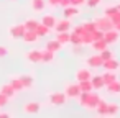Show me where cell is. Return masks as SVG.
I'll return each instance as SVG.
<instances>
[{"mask_svg": "<svg viewBox=\"0 0 120 118\" xmlns=\"http://www.w3.org/2000/svg\"><path fill=\"white\" fill-rule=\"evenodd\" d=\"M56 39L63 44H68L71 43V33L69 31H61V33H56Z\"/></svg>", "mask_w": 120, "mask_h": 118, "instance_id": "obj_25", "label": "cell"}, {"mask_svg": "<svg viewBox=\"0 0 120 118\" xmlns=\"http://www.w3.org/2000/svg\"><path fill=\"white\" fill-rule=\"evenodd\" d=\"M0 92H2V93H5L8 98H13V97L18 93V92H17V90H15V89L10 85V82H8V84H4L2 87H0Z\"/></svg>", "mask_w": 120, "mask_h": 118, "instance_id": "obj_19", "label": "cell"}, {"mask_svg": "<svg viewBox=\"0 0 120 118\" xmlns=\"http://www.w3.org/2000/svg\"><path fill=\"white\" fill-rule=\"evenodd\" d=\"M100 100H102L100 95H99L97 92H94V90H92V92H81L79 97H77L79 105H81L82 108H86V110H95Z\"/></svg>", "mask_w": 120, "mask_h": 118, "instance_id": "obj_1", "label": "cell"}, {"mask_svg": "<svg viewBox=\"0 0 120 118\" xmlns=\"http://www.w3.org/2000/svg\"><path fill=\"white\" fill-rule=\"evenodd\" d=\"M25 31H26L25 25L23 23H18V25H13V26L8 28V36L13 38V39H22L23 35H25Z\"/></svg>", "mask_w": 120, "mask_h": 118, "instance_id": "obj_4", "label": "cell"}, {"mask_svg": "<svg viewBox=\"0 0 120 118\" xmlns=\"http://www.w3.org/2000/svg\"><path fill=\"white\" fill-rule=\"evenodd\" d=\"M99 54H100V57H102L104 61H107V59H110V57H113V54H112V51H110L109 48H105V49H104V51H100Z\"/></svg>", "mask_w": 120, "mask_h": 118, "instance_id": "obj_34", "label": "cell"}, {"mask_svg": "<svg viewBox=\"0 0 120 118\" xmlns=\"http://www.w3.org/2000/svg\"><path fill=\"white\" fill-rule=\"evenodd\" d=\"M113 28H115V30H117V31H120V21H118V23H117V25H113Z\"/></svg>", "mask_w": 120, "mask_h": 118, "instance_id": "obj_45", "label": "cell"}, {"mask_svg": "<svg viewBox=\"0 0 120 118\" xmlns=\"http://www.w3.org/2000/svg\"><path fill=\"white\" fill-rule=\"evenodd\" d=\"M120 111V105L115 102H107V110H105V116H115Z\"/></svg>", "mask_w": 120, "mask_h": 118, "instance_id": "obj_15", "label": "cell"}, {"mask_svg": "<svg viewBox=\"0 0 120 118\" xmlns=\"http://www.w3.org/2000/svg\"><path fill=\"white\" fill-rule=\"evenodd\" d=\"M110 20H112V23H113V25H117V23L120 21V12H117V13H115V15H113Z\"/></svg>", "mask_w": 120, "mask_h": 118, "instance_id": "obj_41", "label": "cell"}, {"mask_svg": "<svg viewBox=\"0 0 120 118\" xmlns=\"http://www.w3.org/2000/svg\"><path fill=\"white\" fill-rule=\"evenodd\" d=\"M82 26H84V30L89 31V33H92V31L97 30V23H95V20H94V21H86V23H82Z\"/></svg>", "mask_w": 120, "mask_h": 118, "instance_id": "obj_33", "label": "cell"}, {"mask_svg": "<svg viewBox=\"0 0 120 118\" xmlns=\"http://www.w3.org/2000/svg\"><path fill=\"white\" fill-rule=\"evenodd\" d=\"M8 54V48L7 46H2V44H0V57H5Z\"/></svg>", "mask_w": 120, "mask_h": 118, "instance_id": "obj_39", "label": "cell"}, {"mask_svg": "<svg viewBox=\"0 0 120 118\" xmlns=\"http://www.w3.org/2000/svg\"><path fill=\"white\" fill-rule=\"evenodd\" d=\"M72 26L71 23V18H63L59 21H56V26H54V31L56 33H61V31H69Z\"/></svg>", "mask_w": 120, "mask_h": 118, "instance_id": "obj_10", "label": "cell"}, {"mask_svg": "<svg viewBox=\"0 0 120 118\" xmlns=\"http://www.w3.org/2000/svg\"><path fill=\"white\" fill-rule=\"evenodd\" d=\"M8 97L5 95V93H2V92H0V108H4V107H7L8 105Z\"/></svg>", "mask_w": 120, "mask_h": 118, "instance_id": "obj_36", "label": "cell"}, {"mask_svg": "<svg viewBox=\"0 0 120 118\" xmlns=\"http://www.w3.org/2000/svg\"><path fill=\"white\" fill-rule=\"evenodd\" d=\"M72 31H74V33H77V35H81V36L86 33V30H84V26H82V25H79V26H74V30H72Z\"/></svg>", "mask_w": 120, "mask_h": 118, "instance_id": "obj_38", "label": "cell"}, {"mask_svg": "<svg viewBox=\"0 0 120 118\" xmlns=\"http://www.w3.org/2000/svg\"><path fill=\"white\" fill-rule=\"evenodd\" d=\"M18 77H20V80H22V84H23L25 89L33 87V84H35V77H33L31 74H22V75H18Z\"/></svg>", "mask_w": 120, "mask_h": 118, "instance_id": "obj_18", "label": "cell"}, {"mask_svg": "<svg viewBox=\"0 0 120 118\" xmlns=\"http://www.w3.org/2000/svg\"><path fill=\"white\" fill-rule=\"evenodd\" d=\"M95 23H97V28H99V30H102V31H109V30H112V28H113L112 20H110L109 17H105V15H102V17L95 18Z\"/></svg>", "mask_w": 120, "mask_h": 118, "instance_id": "obj_6", "label": "cell"}, {"mask_svg": "<svg viewBox=\"0 0 120 118\" xmlns=\"http://www.w3.org/2000/svg\"><path fill=\"white\" fill-rule=\"evenodd\" d=\"M69 5H71V0H59V7L61 8H66Z\"/></svg>", "mask_w": 120, "mask_h": 118, "instance_id": "obj_42", "label": "cell"}, {"mask_svg": "<svg viewBox=\"0 0 120 118\" xmlns=\"http://www.w3.org/2000/svg\"><path fill=\"white\" fill-rule=\"evenodd\" d=\"M10 85L17 90V92H20V90H23L25 87H23V84H22V80H20V77H12L10 79Z\"/></svg>", "mask_w": 120, "mask_h": 118, "instance_id": "obj_28", "label": "cell"}, {"mask_svg": "<svg viewBox=\"0 0 120 118\" xmlns=\"http://www.w3.org/2000/svg\"><path fill=\"white\" fill-rule=\"evenodd\" d=\"M66 100H68V97H66L64 92H51V93L48 95V102H49V105H54V107H61V105H64Z\"/></svg>", "mask_w": 120, "mask_h": 118, "instance_id": "obj_2", "label": "cell"}, {"mask_svg": "<svg viewBox=\"0 0 120 118\" xmlns=\"http://www.w3.org/2000/svg\"><path fill=\"white\" fill-rule=\"evenodd\" d=\"M30 4H31V8L35 10V12H45V8H46V0H30Z\"/></svg>", "mask_w": 120, "mask_h": 118, "instance_id": "obj_20", "label": "cell"}, {"mask_svg": "<svg viewBox=\"0 0 120 118\" xmlns=\"http://www.w3.org/2000/svg\"><path fill=\"white\" fill-rule=\"evenodd\" d=\"M22 39H23V43H26V44H35V43L40 39V36L36 35V31H35V30H26Z\"/></svg>", "mask_w": 120, "mask_h": 118, "instance_id": "obj_11", "label": "cell"}, {"mask_svg": "<svg viewBox=\"0 0 120 118\" xmlns=\"http://www.w3.org/2000/svg\"><path fill=\"white\" fill-rule=\"evenodd\" d=\"M25 57H26L30 62H41V59H43V51H41V49H31V51L26 53Z\"/></svg>", "mask_w": 120, "mask_h": 118, "instance_id": "obj_12", "label": "cell"}, {"mask_svg": "<svg viewBox=\"0 0 120 118\" xmlns=\"http://www.w3.org/2000/svg\"><path fill=\"white\" fill-rule=\"evenodd\" d=\"M102 67H104L105 71H117V69H120V62H118L117 59H113V57H110V59H107V61H104V64H102Z\"/></svg>", "mask_w": 120, "mask_h": 118, "instance_id": "obj_14", "label": "cell"}, {"mask_svg": "<svg viewBox=\"0 0 120 118\" xmlns=\"http://www.w3.org/2000/svg\"><path fill=\"white\" fill-rule=\"evenodd\" d=\"M117 12H118V10H117V5H110V7H105V8H104V15L109 17V18H112Z\"/></svg>", "mask_w": 120, "mask_h": 118, "instance_id": "obj_31", "label": "cell"}, {"mask_svg": "<svg viewBox=\"0 0 120 118\" xmlns=\"http://www.w3.org/2000/svg\"><path fill=\"white\" fill-rule=\"evenodd\" d=\"M79 87H81V92H92L94 90V85L90 80H82L79 82Z\"/></svg>", "mask_w": 120, "mask_h": 118, "instance_id": "obj_30", "label": "cell"}, {"mask_svg": "<svg viewBox=\"0 0 120 118\" xmlns=\"http://www.w3.org/2000/svg\"><path fill=\"white\" fill-rule=\"evenodd\" d=\"M54 56H56V53H53V51H49V49H45V51H43V59H41V62H51V61H54Z\"/></svg>", "mask_w": 120, "mask_h": 118, "instance_id": "obj_29", "label": "cell"}, {"mask_svg": "<svg viewBox=\"0 0 120 118\" xmlns=\"http://www.w3.org/2000/svg\"><path fill=\"white\" fill-rule=\"evenodd\" d=\"M102 77H104L105 85L110 84V82H113V80H117V74H115V71H105V72L102 74Z\"/></svg>", "mask_w": 120, "mask_h": 118, "instance_id": "obj_26", "label": "cell"}, {"mask_svg": "<svg viewBox=\"0 0 120 118\" xmlns=\"http://www.w3.org/2000/svg\"><path fill=\"white\" fill-rule=\"evenodd\" d=\"M12 115L10 113H7V111H0V118H10Z\"/></svg>", "mask_w": 120, "mask_h": 118, "instance_id": "obj_44", "label": "cell"}, {"mask_svg": "<svg viewBox=\"0 0 120 118\" xmlns=\"http://www.w3.org/2000/svg\"><path fill=\"white\" fill-rule=\"evenodd\" d=\"M61 48H63V43H59L58 39H49V41L46 43V48H45V49H49V51H53V53H59Z\"/></svg>", "mask_w": 120, "mask_h": 118, "instance_id": "obj_21", "label": "cell"}, {"mask_svg": "<svg viewBox=\"0 0 120 118\" xmlns=\"http://www.w3.org/2000/svg\"><path fill=\"white\" fill-rule=\"evenodd\" d=\"M74 79H76V82L90 80V79H92V71H90V67H81V69H77L76 74H74Z\"/></svg>", "mask_w": 120, "mask_h": 118, "instance_id": "obj_5", "label": "cell"}, {"mask_svg": "<svg viewBox=\"0 0 120 118\" xmlns=\"http://www.w3.org/2000/svg\"><path fill=\"white\" fill-rule=\"evenodd\" d=\"M92 41H94V36H92V33H89V31H86V33L81 36V43H82V46H90Z\"/></svg>", "mask_w": 120, "mask_h": 118, "instance_id": "obj_27", "label": "cell"}, {"mask_svg": "<svg viewBox=\"0 0 120 118\" xmlns=\"http://www.w3.org/2000/svg\"><path fill=\"white\" fill-rule=\"evenodd\" d=\"M86 5H89V7H97V5H100V0H86Z\"/></svg>", "mask_w": 120, "mask_h": 118, "instance_id": "obj_37", "label": "cell"}, {"mask_svg": "<svg viewBox=\"0 0 120 118\" xmlns=\"http://www.w3.org/2000/svg\"><path fill=\"white\" fill-rule=\"evenodd\" d=\"M35 31H36V35H38L40 38H43V36H48V35H49V31H51V28H48L46 25H43V23L40 21Z\"/></svg>", "mask_w": 120, "mask_h": 118, "instance_id": "obj_24", "label": "cell"}, {"mask_svg": "<svg viewBox=\"0 0 120 118\" xmlns=\"http://www.w3.org/2000/svg\"><path fill=\"white\" fill-rule=\"evenodd\" d=\"M68 98H77L79 93H81V87H79V82H71V84H66L64 85V90Z\"/></svg>", "mask_w": 120, "mask_h": 118, "instance_id": "obj_3", "label": "cell"}, {"mask_svg": "<svg viewBox=\"0 0 120 118\" xmlns=\"http://www.w3.org/2000/svg\"><path fill=\"white\" fill-rule=\"evenodd\" d=\"M84 4H86V0H71V5H74V7H81Z\"/></svg>", "mask_w": 120, "mask_h": 118, "instance_id": "obj_40", "label": "cell"}, {"mask_svg": "<svg viewBox=\"0 0 120 118\" xmlns=\"http://www.w3.org/2000/svg\"><path fill=\"white\" fill-rule=\"evenodd\" d=\"M90 48L95 51V53H100V51H104L105 48H109V44L104 41V38L102 39H95V41H92L90 43Z\"/></svg>", "mask_w": 120, "mask_h": 118, "instance_id": "obj_22", "label": "cell"}, {"mask_svg": "<svg viewBox=\"0 0 120 118\" xmlns=\"http://www.w3.org/2000/svg\"><path fill=\"white\" fill-rule=\"evenodd\" d=\"M117 10H118V12H120V4H118V5H117Z\"/></svg>", "mask_w": 120, "mask_h": 118, "instance_id": "obj_46", "label": "cell"}, {"mask_svg": "<svg viewBox=\"0 0 120 118\" xmlns=\"http://www.w3.org/2000/svg\"><path fill=\"white\" fill-rule=\"evenodd\" d=\"M71 43L74 44V46H77V44H82L81 43V35H77V33H71Z\"/></svg>", "mask_w": 120, "mask_h": 118, "instance_id": "obj_35", "label": "cell"}, {"mask_svg": "<svg viewBox=\"0 0 120 118\" xmlns=\"http://www.w3.org/2000/svg\"><path fill=\"white\" fill-rule=\"evenodd\" d=\"M40 110H41V103H38V102H26L23 105V111L28 115H36V113H40Z\"/></svg>", "mask_w": 120, "mask_h": 118, "instance_id": "obj_9", "label": "cell"}, {"mask_svg": "<svg viewBox=\"0 0 120 118\" xmlns=\"http://www.w3.org/2000/svg\"><path fill=\"white\" fill-rule=\"evenodd\" d=\"M102 64H104V59L100 57V54H99V53H97V54H92V56H89V57L86 59V66H87V67H90V69L102 67Z\"/></svg>", "mask_w": 120, "mask_h": 118, "instance_id": "obj_8", "label": "cell"}, {"mask_svg": "<svg viewBox=\"0 0 120 118\" xmlns=\"http://www.w3.org/2000/svg\"><path fill=\"white\" fill-rule=\"evenodd\" d=\"M79 15V7H74V5H69L66 8H63V17L64 18H74Z\"/></svg>", "mask_w": 120, "mask_h": 118, "instance_id": "obj_13", "label": "cell"}, {"mask_svg": "<svg viewBox=\"0 0 120 118\" xmlns=\"http://www.w3.org/2000/svg\"><path fill=\"white\" fill-rule=\"evenodd\" d=\"M105 87H107V92L110 95H120V80L118 79L113 80V82H110V84H107Z\"/></svg>", "mask_w": 120, "mask_h": 118, "instance_id": "obj_17", "label": "cell"}, {"mask_svg": "<svg viewBox=\"0 0 120 118\" xmlns=\"http://www.w3.org/2000/svg\"><path fill=\"white\" fill-rule=\"evenodd\" d=\"M90 82H92V85H94V90H100V89H104V87H105V82H104V77H102V74L92 75Z\"/></svg>", "mask_w": 120, "mask_h": 118, "instance_id": "obj_16", "label": "cell"}, {"mask_svg": "<svg viewBox=\"0 0 120 118\" xmlns=\"http://www.w3.org/2000/svg\"><path fill=\"white\" fill-rule=\"evenodd\" d=\"M120 39V31H117L115 28L109 30V31H104V41L110 46V44H115L117 41Z\"/></svg>", "mask_w": 120, "mask_h": 118, "instance_id": "obj_7", "label": "cell"}, {"mask_svg": "<svg viewBox=\"0 0 120 118\" xmlns=\"http://www.w3.org/2000/svg\"><path fill=\"white\" fill-rule=\"evenodd\" d=\"M56 17L54 15H45L43 18H41V23L43 25H46L48 28H51V30H54V26H56Z\"/></svg>", "mask_w": 120, "mask_h": 118, "instance_id": "obj_23", "label": "cell"}, {"mask_svg": "<svg viewBox=\"0 0 120 118\" xmlns=\"http://www.w3.org/2000/svg\"><path fill=\"white\" fill-rule=\"evenodd\" d=\"M46 4L49 7H59V0H46Z\"/></svg>", "mask_w": 120, "mask_h": 118, "instance_id": "obj_43", "label": "cell"}, {"mask_svg": "<svg viewBox=\"0 0 120 118\" xmlns=\"http://www.w3.org/2000/svg\"><path fill=\"white\" fill-rule=\"evenodd\" d=\"M38 23H40L38 20H35V18H28V20H26L23 25H25V28H26V30H36Z\"/></svg>", "mask_w": 120, "mask_h": 118, "instance_id": "obj_32", "label": "cell"}]
</instances>
